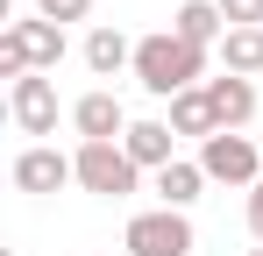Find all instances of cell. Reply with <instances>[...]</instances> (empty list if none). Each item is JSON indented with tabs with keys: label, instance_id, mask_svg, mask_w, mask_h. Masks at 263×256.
I'll return each instance as SVG.
<instances>
[{
	"label": "cell",
	"instance_id": "obj_1",
	"mask_svg": "<svg viewBox=\"0 0 263 256\" xmlns=\"http://www.w3.org/2000/svg\"><path fill=\"white\" fill-rule=\"evenodd\" d=\"M135 79H142V93H157V100H178V93H192V85L206 79V50H192L178 29H157V36L135 43Z\"/></svg>",
	"mask_w": 263,
	"mask_h": 256
},
{
	"label": "cell",
	"instance_id": "obj_2",
	"mask_svg": "<svg viewBox=\"0 0 263 256\" xmlns=\"http://www.w3.org/2000/svg\"><path fill=\"white\" fill-rule=\"evenodd\" d=\"M71 164H79V185L100 192V199H128L135 178H142L135 157L121 150V142H79V157H71Z\"/></svg>",
	"mask_w": 263,
	"mask_h": 256
},
{
	"label": "cell",
	"instance_id": "obj_3",
	"mask_svg": "<svg viewBox=\"0 0 263 256\" xmlns=\"http://www.w3.org/2000/svg\"><path fill=\"white\" fill-rule=\"evenodd\" d=\"M121 249H128V256H192V221H185V213H171V207L135 213L128 235H121Z\"/></svg>",
	"mask_w": 263,
	"mask_h": 256
},
{
	"label": "cell",
	"instance_id": "obj_4",
	"mask_svg": "<svg viewBox=\"0 0 263 256\" xmlns=\"http://www.w3.org/2000/svg\"><path fill=\"white\" fill-rule=\"evenodd\" d=\"M199 171L220 178V185H256L263 178V150L249 135H206V142H199Z\"/></svg>",
	"mask_w": 263,
	"mask_h": 256
},
{
	"label": "cell",
	"instance_id": "obj_5",
	"mask_svg": "<svg viewBox=\"0 0 263 256\" xmlns=\"http://www.w3.org/2000/svg\"><path fill=\"white\" fill-rule=\"evenodd\" d=\"M7 114H14V128H22V135H57V85H50L43 71L14 79V93H7Z\"/></svg>",
	"mask_w": 263,
	"mask_h": 256
},
{
	"label": "cell",
	"instance_id": "obj_6",
	"mask_svg": "<svg viewBox=\"0 0 263 256\" xmlns=\"http://www.w3.org/2000/svg\"><path fill=\"white\" fill-rule=\"evenodd\" d=\"M79 164L64 157V150H50V142H29L22 157H14V185L22 192H57V185H71Z\"/></svg>",
	"mask_w": 263,
	"mask_h": 256
},
{
	"label": "cell",
	"instance_id": "obj_7",
	"mask_svg": "<svg viewBox=\"0 0 263 256\" xmlns=\"http://www.w3.org/2000/svg\"><path fill=\"white\" fill-rule=\"evenodd\" d=\"M71 128H79V142H121V135H128V114H121L114 93H86V100L71 107Z\"/></svg>",
	"mask_w": 263,
	"mask_h": 256
},
{
	"label": "cell",
	"instance_id": "obj_8",
	"mask_svg": "<svg viewBox=\"0 0 263 256\" xmlns=\"http://www.w3.org/2000/svg\"><path fill=\"white\" fill-rule=\"evenodd\" d=\"M206 100H214V121H220V135H242V121L256 114V85H249V79H235V71L206 79Z\"/></svg>",
	"mask_w": 263,
	"mask_h": 256
},
{
	"label": "cell",
	"instance_id": "obj_9",
	"mask_svg": "<svg viewBox=\"0 0 263 256\" xmlns=\"http://www.w3.org/2000/svg\"><path fill=\"white\" fill-rule=\"evenodd\" d=\"M171 121H128V135H121V150L135 157V171H164V164H178L171 157Z\"/></svg>",
	"mask_w": 263,
	"mask_h": 256
},
{
	"label": "cell",
	"instance_id": "obj_10",
	"mask_svg": "<svg viewBox=\"0 0 263 256\" xmlns=\"http://www.w3.org/2000/svg\"><path fill=\"white\" fill-rule=\"evenodd\" d=\"M171 29L192 43V50H206V43L228 36V14H220V0H185V7L171 14Z\"/></svg>",
	"mask_w": 263,
	"mask_h": 256
},
{
	"label": "cell",
	"instance_id": "obj_11",
	"mask_svg": "<svg viewBox=\"0 0 263 256\" xmlns=\"http://www.w3.org/2000/svg\"><path fill=\"white\" fill-rule=\"evenodd\" d=\"M22 50H29V71H57V57H64V29L57 22H7Z\"/></svg>",
	"mask_w": 263,
	"mask_h": 256
},
{
	"label": "cell",
	"instance_id": "obj_12",
	"mask_svg": "<svg viewBox=\"0 0 263 256\" xmlns=\"http://www.w3.org/2000/svg\"><path fill=\"white\" fill-rule=\"evenodd\" d=\"M171 135H220V121H214V100H206V85H192V93H178L171 100Z\"/></svg>",
	"mask_w": 263,
	"mask_h": 256
},
{
	"label": "cell",
	"instance_id": "obj_13",
	"mask_svg": "<svg viewBox=\"0 0 263 256\" xmlns=\"http://www.w3.org/2000/svg\"><path fill=\"white\" fill-rule=\"evenodd\" d=\"M220 71H235V79L263 71V29H228L220 36Z\"/></svg>",
	"mask_w": 263,
	"mask_h": 256
},
{
	"label": "cell",
	"instance_id": "obj_14",
	"mask_svg": "<svg viewBox=\"0 0 263 256\" xmlns=\"http://www.w3.org/2000/svg\"><path fill=\"white\" fill-rule=\"evenodd\" d=\"M86 64L100 71V79H114L121 64H135V43L121 36V29H92V36H86Z\"/></svg>",
	"mask_w": 263,
	"mask_h": 256
},
{
	"label": "cell",
	"instance_id": "obj_15",
	"mask_svg": "<svg viewBox=\"0 0 263 256\" xmlns=\"http://www.w3.org/2000/svg\"><path fill=\"white\" fill-rule=\"evenodd\" d=\"M199 185H206V171H199V164H185V157L157 171V192H164V207H171V213L192 207V199H199Z\"/></svg>",
	"mask_w": 263,
	"mask_h": 256
},
{
	"label": "cell",
	"instance_id": "obj_16",
	"mask_svg": "<svg viewBox=\"0 0 263 256\" xmlns=\"http://www.w3.org/2000/svg\"><path fill=\"white\" fill-rule=\"evenodd\" d=\"M0 79H29V50L14 29H0Z\"/></svg>",
	"mask_w": 263,
	"mask_h": 256
},
{
	"label": "cell",
	"instance_id": "obj_17",
	"mask_svg": "<svg viewBox=\"0 0 263 256\" xmlns=\"http://www.w3.org/2000/svg\"><path fill=\"white\" fill-rule=\"evenodd\" d=\"M86 7L92 0H36V22H57L64 29V22H86Z\"/></svg>",
	"mask_w": 263,
	"mask_h": 256
},
{
	"label": "cell",
	"instance_id": "obj_18",
	"mask_svg": "<svg viewBox=\"0 0 263 256\" xmlns=\"http://www.w3.org/2000/svg\"><path fill=\"white\" fill-rule=\"evenodd\" d=\"M228 29H263V0H220Z\"/></svg>",
	"mask_w": 263,
	"mask_h": 256
},
{
	"label": "cell",
	"instance_id": "obj_19",
	"mask_svg": "<svg viewBox=\"0 0 263 256\" xmlns=\"http://www.w3.org/2000/svg\"><path fill=\"white\" fill-rule=\"evenodd\" d=\"M249 235H256V242H263V178H256V185H249Z\"/></svg>",
	"mask_w": 263,
	"mask_h": 256
},
{
	"label": "cell",
	"instance_id": "obj_20",
	"mask_svg": "<svg viewBox=\"0 0 263 256\" xmlns=\"http://www.w3.org/2000/svg\"><path fill=\"white\" fill-rule=\"evenodd\" d=\"M249 256H263V249H249Z\"/></svg>",
	"mask_w": 263,
	"mask_h": 256
}]
</instances>
